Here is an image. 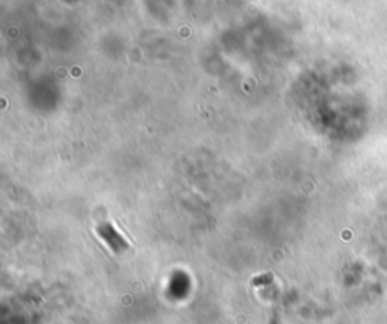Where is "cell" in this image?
<instances>
[{
    "label": "cell",
    "mask_w": 387,
    "mask_h": 324,
    "mask_svg": "<svg viewBox=\"0 0 387 324\" xmlns=\"http://www.w3.org/2000/svg\"><path fill=\"white\" fill-rule=\"evenodd\" d=\"M96 230L113 253H123L129 248L127 241L123 238L121 233H118V230L113 228L111 223L98 224Z\"/></svg>",
    "instance_id": "cell-1"
}]
</instances>
